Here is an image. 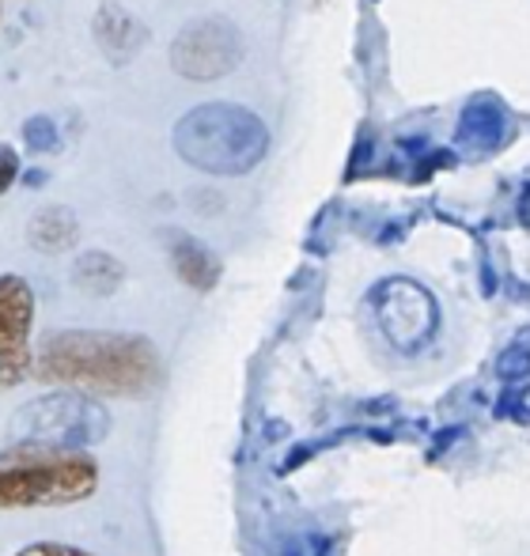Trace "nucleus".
<instances>
[{
    "label": "nucleus",
    "instance_id": "f257e3e1",
    "mask_svg": "<svg viewBox=\"0 0 530 556\" xmlns=\"http://www.w3.org/2000/svg\"><path fill=\"white\" fill-rule=\"evenodd\" d=\"M42 382H65L84 394H144L160 379V352L137 333L73 330L42 344L35 359Z\"/></svg>",
    "mask_w": 530,
    "mask_h": 556
},
{
    "label": "nucleus",
    "instance_id": "f03ea898",
    "mask_svg": "<svg viewBox=\"0 0 530 556\" xmlns=\"http://www.w3.org/2000/svg\"><path fill=\"white\" fill-rule=\"evenodd\" d=\"M171 144L190 163L193 170L205 175L236 178L251 175L269 152V129L254 111L236 103H205L193 106L171 132Z\"/></svg>",
    "mask_w": 530,
    "mask_h": 556
},
{
    "label": "nucleus",
    "instance_id": "7ed1b4c3",
    "mask_svg": "<svg viewBox=\"0 0 530 556\" xmlns=\"http://www.w3.org/2000/svg\"><path fill=\"white\" fill-rule=\"evenodd\" d=\"M99 489V466L76 446L8 443L0 451V507H68Z\"/></svg>",
    "mask_w": 530,
    "mask_h": 556
},
{
    "label": "nucleus",
    "instance_id": "20e7f679",
    "mask_svg": "<svg viewBox=\"0 0 530 556\" xmlns=\"http://www.w3.org/2000/svg\"><path fill=\"white\" fill-rule=\"evenodd\" d=\"M106 432H111V417H106L103 405L91 402L88 394H73V390L35 397L8 425V440L12 443L76 446V451L103 443Z\"/></svg>",
    "mask_w": 530,
    "mask_h": 556
},
{
    "label": "nucleus",
    "instance_id": "39448f33",
    "mask_svg": "<svg viewBox=\"0 0 530 556\" xmlns=\"http://www.w3.org/2000/svg\"><path fill=\"white\" fill-rule=\"evenodd\" d=\"M243 61V35L231 20L205 15L186 23L171 42V65L186 80H220Z\"/></svg>",
    "mask_w": 530,
    "mask_h": 556
},
{
    "label": "nucleus",
    "instance_id": "423d86ee",
    "mask_svg": "<svg viewBox=\"0 0 530 556\" xmlns=\"http://www.w3.org/2000/svg\"><path fill=\"white\" fill-rule=\"evenodd\" d=\"M371 303H376V315L387 341L402 352L425 349L432 341L436 326H440V307H436L432 292L420 288L417 280H405V277L383 280L371 292Z\"/></svg>",
    "mask_w": 530,
    "mask_h": 556
},
{
    "label": "nucleus",
    "instance_id": "0eeeda50",
    "mask_svg": "<svg viewBox=\"0 0 530 556\" xmlns=\"http://www.w3.org/2000/svg\"><path fill=\"white\" fill-rule=\"evenodd\" d=\"M30 323L35 292L23 277H0V390H12L30 367Z\"/></svg>",
    "mask_w": 530,
    "mask_h": 556
},
{
    "label": "nucleus",
    "instance_id": "6e6552de",
    "mask_svg": "<svg viewBox=\"0 0 530 556\" xmlns=\"http://www.w3.org/2000/svg\"><path fill=\"white\" fill-rule=\"evenodd\" d=\"M512 137V114L508 106L501 103V96L493 91H481L470 103L463 106L455 125V144L463 148L466 155H493L508 144Z\"/></svg>",
    "mask_w": 530,
    "mask_h": 556
},
{
    "label": "nucleus",
    "instance_id": "1a4fd4ad",
    "mask_svg": "<svg viewBox=\"0 0 530 556\" xmlns=\"http://www.w3.org/2000/svg\"><path fill=\"white\" fill-rule=\"evenodd\" d=\"M91 30H96L99 50H103L106 61H114V65H126V61H132L140 53V46L148 42L144 23H140L132 12H126L122 4H114V0L99 4Z\"/></svg>",
    "mask_w": 530,
    "mask_h": 556
},
{
    "label": "nucleus",
    "instance_id": "9d476101",
    "mask_svg": "<svg viewBox=\"0 0 530 556\" xmlns=\"http://www.w3.org/2000/svg\"><path fill=\"white\" fill-rule=\"evenodd\" d=\"M167 250H171V265L175 273L198 292H213L216 280H220V257L205 247L201 239L186 231H167Z\"/></svg>",
    "mask_w": 530,
    "mask_h": 556
},
{
    "label": "nucleus",
    "instance_id": "9b49d317",
    "mask_svg": "<svg viewBox=\"0 0 530 556\" xmlns=\"http://www.w3.org/2000/svg\"><path fill=\"white\" fill-rule=\"evenodd\" d=\"M27 235L42 254H61V250L76 247V239H80V220L73 216V208L50 205L30 220Z\"/></svg>",
    "mask_w": 530,
    "mask_h": 556
},
{
    "label": "nucleus",
    "instance_id": "f8f14e48",
    "mask_svg": "<svg viewBox=\"0 0 530 556\" xmlns=\"http://www.w3.org/2000/svg\"><path fill=\"white\" fill-rule=\"evenodd\" d=\"M122 277H126L122 262L111 254H103V250H88V254L73 265V280L91 295H111L114 288L122 285Z\"/></svg>",
    "mask_w": 530,
    "mask_h": 556
},
{
    "label": "nucleus",
    "instance_id": "ddd939ff",
    "mask_svg": "<svg viewBox=\"0 0 530 556\" xmlns=\"http://www.w3.org/2000/svg\"><path fill=\"white\" fill-rule=\"evenodd\" d=\"M23 144L30 148V152H53V148L61 144V132H58V122L46 114H35L23 122Z\"/></svg>",
    "mask_w": 530,
    "mask_h": 556
},
{
    "label": "nucleus",
    "instance_id": "4468645a",
    "mask_svg": "<svg viewBox=\"0 0 530 556\" xmlns=\"http://www.w3.org/2000/svg\"><path fill=\"white\" fill-rule=\"evenodd\" d=\"M496 371H501V379H523V375H530V349L512 344V349L501 352V359H496Z\"/></svg>",
    "mask_w": 530,
    "mask_h": 556
},
{
    "label": "nucleus",
    "instance_id": "2eb2a0df",
    "mask_svg": "<svg viewBox=\"0 0 530 556\" xmlns=\"http://www.w3.org/2000/svg\"><path fill=\"white\" fill-rule=\"evenodd\" d=\"M15 178H20V155L12 144H0V198L12 190Z\"/></svg>",
    "mask_w": 530,
    "mask_h": 556
},
{
    "label": "nucleus",
    "instance_id": "dca6fc26",
    "mask_svg": "<svg viewBox=\"0 0 530 556\" xmlns=\"http://www.w3.org/2000/svg\"><path fill=\"white\" fill-rule=\"evenodd\" d=\"M288 556H330V542L326 538H300Z\"/></svg>",
    "mask_w": 530,
    "mask_h": 556
},
{
    "label": "nucleus",
    "instance_id": "f3484780",
    "mask_svg": "<svg viewBox=\"0 0 530 556\" xmlns=\"http://www.w3.org/2000/svg\"><path fill=\"white\" fill-rule=\"evenodd\" d=\"M15 556H88V553L73 549V545H53V542H42V545H30V549L15 553Z\"/></svg>",
    "mask_w": 530,
    "mask_h": 556
},
{
    "label": "nucleus",
    "instance_id": "a211bd4d",
    "mask_svg": "<svg viewBox=\"0 0 530 556\" xmlns=\"http://www.w3.org/2000/svg\"><path fill=\"white\" fill-rule=\"evenodd\" d=\"M504 409H516V420H530V387H523L512 397H504Z\"/></svg>",
    "mask_w": 530,
    "mask_h": 556
},
{
    "label": "nucleus",
    "instance_id": "6ab92c4d",
    "mask_svg": "<svg viewBox=\"0 0 530 556\" xmlns=\"http://www.w3.org/2000/svg\"><path fill=\"white\" fill-rule=\"evenodd\" d=\"M46 178H50L46 170H23V186H30V190H38V186H42Z\"/></svg>",
    "mask_w": 530,
    "mask_h": 556
},
{
    "label": "nucleus",
    "instance_id": "aec40b11",
    "mask_svg": "<svg viewBox=\"0 0 530 556\" xmlns=\"http://www.w3.org/2000/svg\"><path fill=\"white\" fill-rule=\"evenodd\" d=\"M516 344H523V349H530V330L519 333V337H516Z\"/></svg>",
    "mask_w": 530,
    "mask_h": 556
}]
</instances>
